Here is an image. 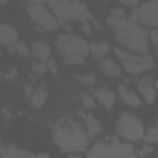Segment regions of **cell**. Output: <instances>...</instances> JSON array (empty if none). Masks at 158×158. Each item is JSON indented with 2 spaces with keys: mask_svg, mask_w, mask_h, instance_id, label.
Here are the masks:
<instances>
[{
  "mask_svg": "<svg viewBox=\"0 0 158 158\" xmlns=\"http://www.w3.org/2000/svg\"><path fill=\"white\" fill-rule=\"evenodd\" d=\"M54 143L62 151L77 156L79 151H86L89 148V133L74 118H62V121L54 123Z\"/></svg>",
  "mask_w": 158,
  "mask_h": 158,
  "instance_id": "obj_1",
  "label": "cell"
},
{
  "mask_svg": "<svg viewBox=\"0 0 158 158\" xmlns=\"http://www.w3.org/2000/svg\"><path fill=\"white\" fill-rule=\"evenodd\" d=\"M54 47L59 49V54L64 57L67 64H81L84 57H86L89 49H91V44L86 42V37H84V35H74V32L59 35L57 42H54Z\"/></svg>",
  "mask_w": 158,
  "mask_h": 158,
  "instance_id": "obj_2",
  "label": "cell"
},
{
  "mask_svg": "<svg viewBox=\"0 0 158 158\" xmlns=\"http://www.w3.org/2000/svg\"><path fill=\"white\" fill-rule=\"evenodd\" d=\"M116 40H118V47L126 49V52H131V54H148L151 35H148L146 27H143L141 22H136V20H133L123 32H118Z\"/></svg>",
  "mask_w": 158,
  "mask_h": 158,
  "instance_id": "obj_3",
  "label": "cell"
},
{
  "mask_svg": "<svg viewBox=\"0 0 158 158\" xmlns=\"http://www.w3.org/2000/svg\"><path fill=\"white\" fill-rule=\"evenodd\" d=\"M114 54H116L121 69H123L126 74L136 77V79H141L143 72H151V69L156 67V59H153L151 54H131V52H126V49H121V47H116Z\"/></svg>",
  "mask_w": 158,
  "mask_h": 158,
  "instance_id": "obj_4",
  "label": "cell"
},
{
  "mask_svg": "<svg viewBox=\"0 0 158 158\" xmlns=\"http://www.w3.org/2000/svg\"><path fill=\"white\" fill-rule=\"evenodd\" d=\"M86 158H141V156H136L128 143H118L111 136V138H104V141L94 143L86 151Z\"/></svg>",
  "mask_w": 158,
  "mask_h": 158,
  "instance_id": "obj_5",
  "label": "cell"
},
{
  "mask_svg": "<svg viewBox=\"0 0 158 158\" xmlns=\"http://www.w3.org/2000/svg\"><path fill=\"white\" fill-rule=\"evenodd\" d=\"M116 131H118V136H121L123 141H128V143L143 141V136H146V128H143L141 118H138L136 114H131V111L118 114V118H116Z\"/></svg>",
  "mask_w": 158,
  "mask_h": 158,
  "instance_id": "obj_6",
  "label": "cell"
},
{
  "mask_svg": "<svg viewBox=\"0 0 158 158\" xmlns=\"http://www.w3.org/2000/svg\"><path fill=\"white\" fill-rule=\"evenodd\" d=\"M27 15H30V20L35 22V27H40V30H44V32H54V30L59 27L57 17L52 15L49 5H44V2H32V5H27Z\"/></svg>",
  "mask_w": 158,
  "mask_h": 158,
  "instance_id": "obj_7",
  "label": "cell"
},
{
  "mask_svg": "<svg viewBox=\"0 0 158 158\" xmlns=\"http://www.w3.org/2000/svg\"><path fill=\"white\" fill-rule=\"evenodd\" d=\"M131 20H138L143 27H151V32L158 30V2H143V5H136Z\"/></svg>",
  "mask_w": 158,
  "mask_h": 158,
  "instance_id": "obj_8",
  "label": "cell"
},
{
  "mask_svg": "<svg viewBox=\"0 0 158 158\" xmlns=\"http://www.w3.org/2000/svg\"><path fill=\"white\" fill-rule=\"evenodd\" d=\"M49 10H52V15L57 17L59 25H69V22H74V2L54 0V2H49Z\"/></svg>",
  "mask_w": 158,
  "mask_h": 158,
  "instance_id": "obj_9",
  "label": "cell"
},
{
  "mask_svg": "<svg viewBox=\"0 0 158 158\" xmlns=\"http://www.w3.org/2000/svg\"><path fill=\"white\" fill-rule=\"evenodd\" d=\"M133 20H131V15H126V10L123 7H114L111 12H109V17H106V25L118 35V32H123L128 25H131Z\"/></svg>",
  "mask_w": 158,
  "mask_h": 158,
  "instance_id": "obj_10",
  "label": "cell"
},
{
  "mask_svg": "<svg viewBox=\"0 0 158 158\" xmlns=\"http://www.w3.org/2000/svg\"><path fill=\"white\" fill-rule=\"evenodd\" d=\"M136 91H138V96L143 99V104H156V101H158L156 81H153L151 77H141V79H136Z\"/></svg>",
  "mask_w": 158,
  "mask_h": 158,
  "instance_id": "obj_11",
  "label": "cell"
},
{
  "mask_svg": "<svg viewBox=\"0 0 158 158\" xmlns=\"http://www.w3.org/2000/svg\"><path fill=\"white\" fill-rule=\"evenodd\" d=\"M81 126H84V131L89 133V138H96V136H101V121L91 114V111H84L81 116Z\"/></svg>",
  "mask_w": 158,
  "mask_h": 158,
  "instance_id": "obj_12",
  "label": "cell"
},
{
  "mask_svg": "<svg viewBox=\"0 0 158 158\" xmlns=\"http://www.w3.org/2000/svg\"><path fill=\"white\" fill-rule=\"evenodd\" d=\"M17 42H20V32H17L12 25H7V22L0 25V44L7 47V49H12Z\"/></svg>",
  "mask_w": 158,
  "mask_h": 158,
  "instance_id": "obj_13",
  "label": "cell"
},
{
  "mask_svg": "<svg viewBox=\"0 0 158 158\" xmlns=\"http://www.w3.org/2000/svg\"><path fill=\"white\" fill-rule=\"evenodd\" d=\"M30 49H32V57H35V62H49L52 57V47H49V42H44V40H35L32 44H30Z\"/></svg>",
  "mask_w": 158,
  "mask_h": 158,
  "instance_id": "obj_14",
  "label": "cell"
},
{
  "mask_svg": "<svg viewBox=\"0 0 158 158\" xmlns=\"http://www.w3.org/2000/svg\"><path fill=\"white\" fill-rule=\"evenodd\" d=\"M94 99H96V104H99L101 109L111 111L114 104H116V99H118V94L111 91V89H96V91H94Z\"/></svg>",
  "mask_w": 158,
  "mask_h": 158,
  "instance_id": "obj_15",
  "label": "cell"
},
{
  "mask_svg": "<svg viewBox=\"0 0 158 158\" xmlns=\"http://www.w3.org/2000/svg\"><path fill=\"white\" fill-rule=\"evenodd\" d=\"M118 101H123L126 106H133V109H138V106L143 104V99L138 96V91L128 89L126 84H121V86H118Z\"/></svg>",
  "mask_w": 158,
  "mask_h": 158,
  "instance_id": "obj_16",
  "label": "cell"
},
{
  "mask_svg": "<svg viewBox=\"0 0 158 158\" xmlns=\"http://www.w3.org/2000/svg\"><path fill=\"white\" fill-rule=\"evenodd\" d=\"M99 69H101V74L104 77H111V79H118L121 77V64H118V59H111V57H106L104 62H99Z\"/></svg>",
  "mask_w": 158,
  "mask_h": 158,
  "instance_id": "obj_17",
  "label": "cell"
},
{
  "mask_svg": "<svg viewBox=\"0 0 158 158\" xmlns=\"http://www.w3.org/2000/svg\"><path fill=\"white\" fill-rule=\"evenodd\" d=\"M74 20H79V25H89L91 22V12L86 2H74Z\"/></svg>",
  "mask_w": 158,
  "mask_h": 158,
  "instance_id": "obj_18",
  "label": "cell"
},
{
  "mask_svg": "<svg viewBox=\"0 0 158 158\" xmlns=\"http://www.w3.org/2000/svg\"><path fill=\"white\" fill-rule=\"evenodd\" d=\"M109 52H111V47L106 44V42H91V49H89V54L94 57V59H99V62H104L106 57H109Z\"/></svg>",
  "mask_w": 158,
  "mask_h": 158,
  "instance_id": "obj_19",
  "label": "cell"
},
{
  "mask_svg": "<svg viewBox=\"0 0 158 158\" xmlns=\"http://www.w3.org/2000/svg\"><path fill=\"white\" fill-rule=\"evenodd\" d=\"M44 101H47V89H44V86L32 89V94H30V104H32L35 109H42V106H44Z\"/></svg>",
  "mask_w": 158,
  "mask_h": 158,
  "instance_id": "obj_20",
  "label": "cell"
},
{
  "mask_svg": "<svg viewBox=\"0 0 158 158\" xmlns=\"http://www.w3.org/2000/svg\"><path fill=\"white\" fill-rule=\"evenodd\" d=\"M27 156H30L27 151H20V148H15V146H10V143L2 146V158H27Z\"/></svg>",
  "mask_w": 158,
  "mask_h": 158,
  "instance_id": "obj_21",
  "label": "cell"
},
{
  "mask_svg": "<svg viewBox=\"0 0 158 158\" xmlns=\"http://www.w3.org/2000/svg\"><path fill=\"white\" fill-rule=\"evenodd\" d=\"M10 52H12V54H17V57H32V49H30L25 42H17V44H15Z\"/></svg>",
  "mask_w": 158,
  "mask_h": 158,
  "instance_id": "obj_22",
  "label": "cell"
},
{
  "mask_svg": "<svg viewBox=\"0 0 158 158\" xmlns=\"http://www.w3.org/2000/svg\"><path fill=\"white\" fill-rule=\"evenodd\" d=\"M79 104L89 111V109H94V106H96V99H94L91 94H79Z\"/></svg>",
  "mask_w": 158,
  "mask_h": 158,
  "instance_id": "obj_23",
  "label": "cell"
},
{
  "mask_svg": "<svg viewBox=\"0 0 158 158\" xmlns=\"http://www.w3.org/2000/svg\"><path fill=\"white\" fill-rule=\"evenodd\" d=\"M44 72H49L47 69V62H32V74H40L42 77Z\"/></svg>",
  "mask_w": 158,
  "mask_h": 158,
  "instance_id": "obj_24",
  "label": "cell"
},
{
  "mask_svg": "<svg viewBox=\"0 0 158 158\" xmlns=\"http://www.w3.org/2000/svg\"><path fill=\"white\" fill-rule=\"evenodd\" d=\"M74 79H77L79 84H84V86H91V84H94V74H89V72H86V74H79V77H74Z\"/></svg>",
  "mask_w": 158,
  "mask_h": 158,
  "instance_id": "obj_25",
  "label": "cell"
},
{
  "mask_svg": "<svg viewBox=\"0 0 158 158\" xmlns=\"http://www.w3.org/2000/svg\"><path fill=\"white\" fill-rule=\"evenodd\" d=\"M151 47L156 49V57H158V30H153V32H151Z\"/></svg>",
  "mask_w": 158,
  "mask_h": 158,
  "instance_id": "obj_26",
  "label": "cell"
},
{
  "mask_svg": "<svg viewBox=\"0 0 158 158\" xmlns=\"http://www.w3.org/2000/svg\"><path fill=\"white\" fill-rule=\"evenodd\" d=\"M47 69H49L52 74H57V72H59V67H57V62H54V59H49V62H47Z\"/></svg>",
  "mask_w": 158,
  "mask_h": 158,
  "instance_id": "obj_27",
  "label": "cell"
},
{
  "mask_svg": "<svg viewBox=\"0 0 158 158\" xmlns=\"http://www.w3.org/2000/svg\"><path fill=\"white\" fill-rule=\"evenodd\" d=\"M148 153H151V146H148V143H146V146H143V148H141V158H146V156H148Z\"/></svg>",
  "mask_w": 158,
  "mask_h": 158,
  "instance_id": "obj_28",
  "label": "cell"
},
{
  "mask_svg": "<svg viewBox=\"0 0 158 158\" xmlns=\"http://www.w3.org/2000/svg\"><path fill=\"white\" fill-rule=\"evenodd\" d=\"M156 94H158V84H156Z\"/></svg>",
  "mask_w": 158,
  "mask_h": 158,
  "instance_id": "obj_29",
  "label": "cell"
},
{
  "mask_svg": "<svg viewBox=\"0 0 158 158\" xmlns=\"http://www.w3.org/2000/svg\"><path fill=\"white\" fill-rule=\"evenodd\" d=\"M69 158H79V156H69Z\"/></svg>",
  "mask_w": 158,
  "mask_h": 158,
  "instance_id": "obj_30",
  "label": "cell"
}]
</instances>
